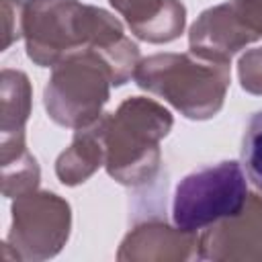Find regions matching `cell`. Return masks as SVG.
Returning a JSON list of instances; mask_svg holds the SVG:
<instances>
[{
	"label": "cell",
	"instance_id": "4fadbf2b",
	"mask_svg": "<svg viewBox=\"0 0 262 262\" xmlns=\"http://www.w3.org/2000/svg\"><path fill=\"white\" fill-rule=\"evenodd\" d=\"M39 178V164L29 149L2 162V192L8 199H16L25 192L37 190Z\"/></svg>",
	"mask_w": 262,
	"mask_h": 262
},
{
	"label": "cell",
	"instance_id": "7c38bea8",
	"mask_svg": "<svg viewBox=\"0 0 262 262\" xmlns=\"http://www.w3.org/2000/svg\"><path fill=\"white\" fill-rule=\"evenodd\" d=\"M0 96V145L25 143V123L31 113V84L27 74L4 68Z\"/></svg>",
	"mask_w": 262,
	"mask_h": 262
},
{
	"label": "cell",
	"instance_id": "6da1fadb",
	"mask_svg": "<svg viewBox=\"0 0 262 262\" xmlns=\"http://www.w3.org/2000/svg\"><path fill=\"white\" fill-rule=\"evenodd\" d=\"M23 39L29 59L41 68L86 51L100 53L115 86L131 80L141 61L139 47L125 35L121 20L80 0H25Z\"/></svg>",
	"mask_w": 262,
	"mask_h": 262
},
{
	"label": "cell",
	"instance_id": "3957f363",
	"mask_svg": "<svg viewBox=\"0 0 262 262\" xmlns=\"http://www.w3.org/2000/svg\"><path fill=\"white\" fill-rule=\"evenodd\" d=\"M229 63L209 61L194 53H156L141 59L133 80L139 88L164 98L194 121L215 117L229 88Z\"/></svg>",
	"mask_w": 262,
	"mask_h": 262
},
{
	"label": "cell",
	"instance_id": "277c9868",
	"mask_svg": "<svg viewBox=\"0 0 262 262\" xmlns=\"http://www.w3.org/2000/svg\"><path fill=\"white\" fill-rule=\"evenodd\" d=\"M248 176L239 162L223 160L186 174L174 188L172 221L182 231H203L235 217L248 203Z\"/></svg>",
	"mask_w": 262,
	"mask_h": 262
},
{
	"label": "cell",
	"instance_id": "8992f818",
	"mask_svg": "<svg viewBox=\"0 0 262 262\" xmlns=\"http://www.w3.org/2000/svg\"><path fill=\"white\" fill-rule=\"evenodd\" d=\"M72 209L68 201L47 190H31L14 199L6 244L16 260L53 258L70 237Z\"/></svg>",
	"mask_w": 262,
	"mask_h": 262
},
{
	"label": "cell",
	"instance_id": "52a82bcc",
	"mask_svg": "<svg viewBox=\"0 0 262 262\" xmlns=\"http://www.w3.org/2000/svg\"><path fill=\"white\" fill-rule=\"evenodd\" d=\"M262 39V0H229L207 8L190 27V53L219 63Z\"/></svg>",
	"mask_w": 262,
	"mask_h": 262
},
{
	"label": "cell",
	"instance_id": "2e32d148",
	"mask_svg": "<svg viewBox=\"0 0 262 262\" xmlns=\"http://www.w3.org/2000/svg\"><path fill=\"white\" fill-rule=\"evenodd\" d=\"M23 0H2V23H4V39H2V51L10 47L12 41H18L23 37Z\"/></svg>",
	"mask_w": 262,
	"mask_h": 262
},
{
	"label": "cell",
	"instance_id": "9c48e42d",
	"mask_svg": "<svg viewBox=\"0 0 262 262\" xmlns=\"http://www.w3.org/2000/svg\"><path fill=\"white\" fill-rule=\"evenodd\" d=\"M125 18L131 33L147 43H170L186 25V8L180 0H108Z\"/></svg>",
	"mask_w": 262,
	"mask_h": 262
},
{
	"label": "cell",
	"instance_id": "5bb4252c",
	"mask_svg": "<svg viewBox=\"0 0 262 262\" xmlns=\"http://www.w3.org/2000/svg\"><path fill=\"white\" fill-rule=\"evenodd\" d=\"M242 168L258 192H262V111H256L242 139Z\"/></svg>",
	"mask_w": 262,
	"mask_h": 262
},
{
	"label": "cell",
	"instance_id": "5b68a950",
	"mask_svg": "<svg viewBox=\"0 0 262 262\" xmlns=\"http://www.w3.org/2000/svg\"><path fill=\"white\" fill-rule=\"evenodd\" d=\"M115 86L113 72L96 51L72 55L53 66L51 78L43 90V102L51 121L61 127L80 129L102 115Z\"/></svg>",
	"mask_w": 262,
	"mask_h": 262
},
{
	"label": "cell",
	"instance_id": "30bf717a",
	"mask_svg": "<svg viewBox=\"0 0 262 262\" xmlns=\"http://www.w3.org/2000/svg\"><path fill=\"white\" fill-rule=\"evenodd\" d=\"M199 248L196 233L170 227L162 221L141 223L131 229L117 252L119 260H186Z\"/></svg>",
	"mask_w": 262,
	"mask_h": 262
},
{
	"label": "cell",
	"instance_id": "8fae6325",
	"mask_svg": "<svg viewBox=\"0 0 262 262\" xmlns=\"http://www.w3.org/2000/svg\"><path fill=\"white\" fill-rule=\"evenodd\" d=\"M104 113L90 125L76 129L72 145L59 154L55 162L57 178L68 184L76 186L86 182L100 166H104Z\"/></svg>",
	"mask_w": 262,
	"mask_h": 262
},
{
	"label": "cell",
	"instance_id": "ba28073f",
	"mask_svg": "<svg viewBox=\"0 0 262 262\" xmlns=\"http://www.w3.org/2000/svg\"><path fill=\"white\" fill-rule=\"evenodd\" d=\"M199 258L262 260V192L250 194L246 207L199 235Z\"/></svg>",
	"mask_w": 262,
	"mask_h": 262
},
{
	"label": "cell",
	"instance_id": "7a4b0ae2",
	"mask_svg": "<svg viewBox=\"0 0 262 262\" xmlns=\"http://www.w3.org/2000/svg\"><path fill=\"white\" fill-rule=\"evenodd\" d=\"M172 115L160 102L131 96L115 113H104V168L117 182L139 186L160 170V141L172 129Z\"/></svg>",
	"mask_w": 262,
	"mask_h": 262
},
{
	"label": "cell",
	"instance_id": "9a60e30c",
	"mask_svg": "<svg viewBox=\"0 0 262 262\" xmlns=\"http://www.w3.org/2000/svg\"><path fill=\"white\" fill-rule=\"evenodd\" d=\"M242 88L250 94H262V47L250 49L239 57L237 66Z\"/></svg>",
	"mask_w": 262,
	"mask_h": 262
}]
</instances>
